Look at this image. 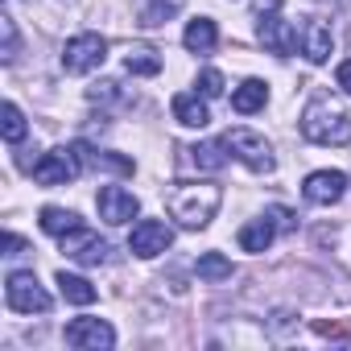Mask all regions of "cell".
I'll return each instance as SVG.
<instances>
[{
    "instance_id": "cell-11",
    "label": "cell",
    "mask_w": 351,
    "mask_h": 351,
    "mask_svg": "<svg viewBox=\"0 0 351 351\" xmlns=\"http://www.w3.org/2000/svg\"><path fill=\"white\" fill-rule=\"evenodd\" d=\"M62 252L71 256V261H79V265H104L108 261V244L95 236V232H87V228H75L71 236H62Z\"/></svg>"
},
{
    "instance_id": "cell-21",
    "label": "cell",
    "mask_w": 351,
    "mask_h": 351,
    "mask_svg": "<svg viewBox=\"0 0 351 351\" xmlns=\"http://www.w3.org/2000/svg\"><path fill=\"white\" fill-rule=\"evenodd\" d=\"M273 232H277V228H273L269 219H252V223L240 228V248H244V252H265V248L273 244Z\"/></svg>"
},
{
    "instance_id": "cell-22",
    "label": "cell",
    "mask_w": 351,
    "mask_h": 351,
    "mask_svg": "<svg viewBox=\"0 0 351 351\" xmlns=\"http://www.w3.org/2000/svg\"><path fill=\"white\" fill-rule=\"evenodd\" d=\"M58 289H62V298L66 302H75V306H91L95 302V285L87 281V277H75V273H58Z\"/></svg>"
},
{
    "instance_id": "cell-20",
    "label": "cell",
    "mask_w": 351,
    "mask_h": 351,
    "mask_svg": "<svg viewBox=\"0 0 351 351\" xmlns=\"http://www.w3.org/2000/svg\"><path fill=\"white\" fill-rule=\"evenodd\" d=\"M38 223H42V232H46V236H58V240H62V236H71L75 228H83V223H79V215H75V211H62V207H46Z\"/></svg>"
},
{
    "instance_id": "cell-5",
    "label": "cell",
    "mask_w": 351,
    "mask_h": 351,
    "mask_svg": "<svg viewBox=\"0 0 351 351\" xmlns=\"http://www.w3.org/2000/svg\"><path fill=\"white\" fill-rule=\"evenodd\" d=\"M223 141H228V149H232L248 169H256V173H273V149H269V141H265L261 132H252V128H232Z\"/></svg>"
},
{
    "instance_id": "cell-15",
    "label": "cell",
    "mask_w": 351,
    "mask_h": 351,
    "mask_svg": "<svg viewBox=\"0 0 351 351\" xmlns=\"http://www.w3.org/2000/svg\"><path fill=\"white\" fill-rule=\"evenodd\" d=\"M182 42H186V50H191V54H211V50H215V42H219L215 21H207V17L191 21V25H186V34H182Z\"/></svg>"
},
{
    "instance_id": "cell-4",
    "label": "cell",
    "mask_w": 351,
    "mask_h": 351,
    "mask_svg": "<svg viewBox=\"0 0 351 351\" xmlns=\"http://www.w3.org/2000/svg\"><path fill=\"white\" fill-rule=\"evenodd\" d=\"M108 58V42L99 34H79L62 46V71L66 75H87Z\"/></svg>"
},
{
    "instance_id": "cell-7",
    "label": "cell",
    "mask_w": 351,
    "mask_h": 351,
    "mask_svg": "<svg viewBox=\"0 0 351 351\" xmlns=\"http://www.w3.org/2000/svg\"><path fill=\"white\" fill-rule=\"evenodd\" d=\"M256 38H261V46L273 50L277 58H289V54L298 50V29H293L285 17H277V13H265V17H261Z\"/></svg>"
},
{
    "instance_id": "cell-26",
    "label": "cell",
    "mask_w": 351,
    "mask_h": 351,
    "mask_svg": "<svg viewBox=\"0 0 351 351\" xmlns=\"http://www.w3.org/2000/svg\"><path fill=\"white\" fill-rule=\"evenodd\" d=\"M199 91H203L207 99L223 95V75H219V71H203V75H199Z\"/></svg>"
},
{
    "instance_id": "cell-28",
    "label": "cell",
    "mask_w": 351,
    "mask_h": 351,
    "mask_svg": "<svg viewBox=\"0 0 351 351\" xmlns=\"http://www.w3.org/2000/svg\"><path fill=\"white\" fill-rule=\"evenodd\" d=\"M314 330L326 335V339H347L351 335V322H314Z\"/></svg>"
},
{
    "instance_id": "cell-3",
    "label": "cell",
    "mask_w": 351,
    "mask_h": 351,
    "mask_svg": "<svg viewBox=\"0 0 351 351\" xmlns=\"http://www.w3.org/2000/svg\"><path fill=\"white\" fill-rule=\"evenodd\" d=\"M5 302H9V310H17V314H46V310H50V293L38 285L34 273H9V281H5Z\"/></svg>"
},
{
    "instance_id": "cell-24",
    "label": "cell",
    "mask_w": 351,
    "mask_h": 351,
    "mask_svg": "<svg viewBox=\"0 0 351 351\" xmlns=\"http://www.w3.org/2000/svg\"><path fill=\"white\" fill-rule=\"evenodd\" d=\"M199 277L203 281H228L232 277V261L228 256H219V252H207V256H199Z\"/></svg>"
},
{
    "instance_id": "cell-6",
    "label": "cell",
    "mask_w": 351,
    "mask_h": 351,
    "mask_svg": "<svg viewBox=\"0 0 351 351\" xmlns=\"http://www.w3.org/2000/svg\"><path fill=\"white\" fill-rule=\"evenodd\" d=\"M79 153H75V145L71 149H50L38 165H34V182L38 186H66V182H75L79 178Z\"/></svg>"
},
{
    "instance_id": "cell-17",
    "label": "cell",
    "mask_w": 351,
    "mask_h": 351,
    "mask_svg": "<svg viewBox=\"0 0 351 351\" xmlns=\"http://www.w3.org/2000/svg\"><path fill=\"white\" fill-rule=\"evenodd\" d=\"M124 71L128 75H161V54L153 50V46H132L128 54H124Z\"/></svg>"
},
{
    "instance_id": "cell-2",
    "label": "cell",
    "mask_w": 351,
    "mask_h": 351,
    "mask_svg": "<svg viewBox=\"0 0 351 351\" xmlns=\"http://www.w3.org/2000/svg\"><path fill=\"white\" fill-rule=\"evenodd\" d=\"M219 203H223V191L211 186V182H182V186H173L169 199H165L169 215L182 228H207L215 219Z\"/></svg>"
},
{
    "instance_id": "cell-29",
    "label": "cell",
    "mask_w": 351,
    "mask_h": 351,
    "mask_svg": "<svg viewBox=\"0 0 351 351\" xmlns=\"http://www.w3.org/2000/svg\"><path fill=\"white\" fill-rule=\"evenodd\" d=\"M335 79H339V87H343V91L351 95V58H347V62H339V71H335Z\"/></svg>"
},
{
    "instance_id": "cell-23",
    "label": "cell",
    "mask_w": 351,
    "mask_h": 351,
    "mask_svg": "<svg viewBox=\"0 0 351 351\" xmlns=\"http://www.w3.org/2000/svg\"><path fill=\"white\" fill-rule=\"evenodd\" d=\"M186 5V0H149V5L141 9V25L145 29H157V25H165L173 13H178Z\"/></svg>"
},
{
    "instance_id": "cell-13",
    "label": "cell",
    "mask_w": 351,
    "mask_h": 351,
    "mask_svg": "<svg viewBox=\"0 0 351 351\" xmlns=\"http://www.w3.org/2000/svg\"><path fill=\"white\" fill-rule=\"evenodd\" d=\"M116 343V330L104 322V318H75L66 326V347H112Z\"/></svg>"
},
{
    "instance_id": "cell-27",
    "label": "cell",
    "mask_w": 351,
    "mask_h": 351,
    "mask_svg": "<svg viewBox=\"0 0 351 351\" xmlns=\"http://www.w3.org/2000/svg\"><path fill=\"white\" fill-rule=\"evenodd\" d=\"M0 34H5V62H13L17 58V25H13V17H0Z\"/></svg>"
},
{
    "instance_id": "cell-1",
    "label": "cell",
    "mask_w": 351,
    "mask_h": 351,
    "mask_svg": "<svg viewBox=\"0 0 351 351\" xmlns=\"http://www.w3.org/2000/svg\"><path fill=\"white\" fill-rule=\"evenodd\" d=\"M302 136L314 141V145H347L351 141V116H347V108L335 95L318 91L306 104V112H302Z\"/></svg>"
},
{
    "instance_id": "cell-12",
    "label": "cell",
    "mask_w": 351,
    "mask_h": 351,
    "mask_svg": "<svg viewBox=\"0 0 351 351\" xmlns=\"http://www.w3.org/2000/svg\"><path fill=\"white\" fill-rule=\"evenodd\" d=\"M95 203H99V219H104V223H128V219H136V211H141L136 195H128L124 186H104Z\"/></svg>"
},
{
    "instance_id": "cell-18",
    "label": "cell",
    "mask_w": 351,
    "mask_h": 351,
    "mask_svg": "<svg viewBox=\"0 0 351 351\" xmlns=\"http://www.w3.org/2000/svg\"><path fill=\"white\" fill-rule=\"evenodd\" d=\"M75 153H79V161L83 165H91V169H112V173H132V161L128 157H112V153H95L91 145H75Z\"/></svg>"
},
{
    "instance_id": "cell-10",
    "label": "cell",
    "mask_w": 351,
    "mask_h": 351,
    "mask_svg": "<svg viewBox=\"0 0 351 351\" xmlns=\"http://www.w3.org/2000/svg\"><path fill=\"white\" fill-rule=\"evenodd\" d=\"M298 42H302V54H306L310 62H326L330 50H335V34H330V25L318 21V17H306V21L298 25Z\"/></svg>"
},
{
    "instance_id": "cell-25",
    "label": "cell",
    "mask_w": 351,
    "mask_h": 351,
    "mask_svg": "<svg viewBox=\"0 0 351 351\" xmlns=\"http://www.w3.org/2000/svg\"><path fill=\"white\" fill-rule=\"evenodd\" d=\"M5 141H9V145L25 141V116H21L17 104H5Z\"/></svg>"
},
{
    "instance_id": "cell-16",
    "label": "cell",
    "mask_w": 351,
    "mask_h": 351,
    "mask_svg": "<svg viewBox=\"0 0 351 351\" xmlns=\"http://www.w3.org/2000/svg\"><path fill=\"white\" fill-rule=\"evenodd\" d=\"M265 99H269V87H265L261 79H248V83H240V87L232 91V108H236L240 116H248V112L265 108Z\"/></svg>"
},
{
    "instance_id": "cell-19",
    "label": "cell",
    "mask_w": 351,
    "mask_h": 351,
    "mask_svg": "<svg viewBox=\"0 0 351 351\" xmlns=\"http://www.w3.org/2000/svg\"><path fill=\"white\" fill-rule=\"evenodd\" d=\"M191 161L199 165V169H223L228 165V141H203V145H195L191 149Z\"/></svg>"
},
{
    "instance_id": "cell-8",
    "label": "cell",
    "mask_w": 351,
    "mask_h": 351,
    "mask_svg": "<svg viewBox=\"0 0 351 351\" xmlns=\"http://www.w3.org/2000/svg\"><path fill=\"white\" fill-rule=\"evenodd\" d=\"M169 244H173V232H169L161 219H141V223L132 228V236H128V248H132L136 256H145V261L161 256Z\"/></svg>"
},
{
    "instance_id": "cell-9",
    "label": "cell",
    "mask_w": 351,
    "mask_h": 351,
    "mask_svg": "<svg viewBox=\"0 0 351 351\" xmlns=\"http://www.w3.org/2000/svg\"><path fill=\"white\" fill-rule=\"evenodd\" d=\"M343 191H347V173H339V169H318V173H310L306 186H302V195H306L314 207H330V203H339Z\"/></svg>"
},
{
    "instance_id": "cell-30",
    "label": "cell",
    "mask_w": 351,
    "mask_h": 351,
    "mask_svg": "<svg viewBox=\"0 0 351 351\" xmlns=\"http://www.w3.org/2000/svg\"><path fill=\"white\" fill-rule=\"evenodd\" d=\"M277 5H281V0H256V13L265 17V13H277Z\"/></svg>"
},
{
    "instance_id": "cell-14",
    "label": "cell",
    "mask_w": 351,
    "mask_h": 351,
    "mask_svg": "<svg viewBox=\"0 0 351 351\" xmlns=\"http://www.w3.org/2000/svg\"><path fill=\"white\" fill-rule=\"evenodd\" d=\"M173 120L178 124H186V128H203V124H211V112H207V104L199 99V95H191V91H182V95H173Z\"/></svg>"
}]
</instances>
